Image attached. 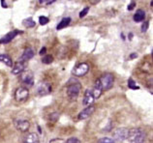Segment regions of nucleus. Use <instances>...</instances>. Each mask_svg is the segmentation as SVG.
Returning <instances> with one entry per match:
<instances>
[{
  "instance_id": "obj_1",
  "label": "nucleus",
  "mask_w": 153,
  "mask_h": 143,
  "mask_svg": "<svg viewBox=\"0 0 153 143\" xmlns=\"http://www.w3.org/2000/svg\"><path fill=\"white\" fill-rule=\"evenodd\" d=\"M128 139L131 143H143L146 141V134L144 130L140 128H133L129 130Z\"/></svg>"
},
{
  "instance_id": "obj_2",
  "label": "nucleus",
  "mask_w": 153,
  "mask_h": 143,
  "mask_svg": "<svg viewBox=\"0 0 153 143\" xmlns=\"http://www.w3.org/2000/svg\"><path fill=\"white\" fill-rule=\"evenodd\" d=\"M114 75L111 74H105L98 79V82L100 86H101L102 90L106 91V90L111 89L112 87V85H114Z\"/></svg>"
},
{
  "instance_id": "obj_3",
  "label": "nucleus",
  "mask_w": 153,
  "mask_h": 143,
  "mask_svg": "<svg viewBox=\"0 0 153 143\" xmlns=\"http://www.w3.org/2000/svg\"><path fill=\"white\" fill-rule=\"evenodd\" d=\"M80 89H82V86L79 82H76L73 83V84H70L68 86L67 88V95H68V98L71 102H75L78 99L79 92H80Z\"/></svg>"
},
{
  "instance_id": "obj_4",
  "label": "nucleus",
  "mask_w": 153,
  "mask_h": 143,
  "mask_svg": "<svg viewBox=\"0 0 153 143\" xmlns=\"http://www.w3.org/2000/svg\"><path fill=\"white\" fill-rule=\"evenodd\" d=\"M128 133L129 130L126 128H118L116 129L114 133H112V139L114 142H123L128 137Z\"/></svg>"
},
{
  "instance_id": "obj_5",
  "label": "nucleus",
  "mask_w": 153,
  "mask_h": 143,
  "mask_svg": "<svg viewBox=\"0 0 153 143\" xmlns=\"http://www.w3.org/2000/svg\"><path fill=\"white\" fill-rule=\"evenodd\" d=\"M89 71V65L87 63H79L73 70V74L76 77H83Z\"/></svg>"
},
{
  "instance_id": "obj_6",
  "label": "nucleus",
  "mask_w": 153,
  "mask_h": 143,
  "mask_svg": "<svg viewBox=\"0 0 153 143\" xmlns=\"http://www.w3.org/2000/svg\"><path fill=\"white\" fill-rule=\"evenodd\" d=\"M29 97V91L25 87H19L15 93V99L18 102H25Z\"/></svg>"
},
{
  "instance_id": "obj_7",
  "label": "nucleus",
  "mask_w": 153,
  "mask_h": 143,
  "mask_svg": "<svg viewBox=\"0 0 153 143\" xmlns=\"http://www.w3.org/2000/svg\"><path fill=\"white\" fill-rule=\"evenodd\" d=\"M37 92L39 95H41V96H46V95L51 94V83L47 82V81L40 82L37 85Z\"/></svg>"
},
{
  "instance_id": "obj_8",
  "label": "nucleus",
  "mask_w": 153,
  "mask_h": 143,
  "mask_svg": "<svg viewBox=\"0 0 153 143\" xmlns=\"http://www.w3.org/2000/svg\"><path fill=\"white\" fill-rule=\"evenodd\" d=\"M15 127L18 130H19V132L25 133L29 130L30 123L27 120H25V119H18V120L15 121Z\"/></svg>"
},
{
  "instance_id": "obj_9",
  "label": "nucleus",
  "mask_w": 153,
  "mask_h": 143,
  "mask_svg": "<svg viewBox=\"0 0 153 143\" xmlns=\"http://www.w3.org/2000/svg\"><path fill=\"white\" fill-rule=\"evenodd\" d=\"M95 111V106L93 105H89L87 106L86 108H84L83 110H82L79 114V120H85V119L89 118L93 112Z\"/></svg>"
},
{
  "instance_id": "obj_10",
  "label": "nucleus",
  "mask_w": 153,
  "mask_h": 143,
  "mask_svg": "<svg viewBox=\"0 0 153 143\" xmlns=\"http://www.w3.org/2000/svg\"><path fill=\"white\" fill-rule=\"evenodd\" d=\"M34 54H35L34 50L32 49L31 47H27V49L25 51H23V53L21 56V58L19 59V61L25 63V61H28V60H30L31 58H33Z\"/></svg>"
},
{
  "instance_id": "obj_11",
  "label": "nucleus",
  "mask_w": 153,
  "mask_h": 143,
  "mask_svg": "<svg viewBox=\"0 0 153 143\" xmlns=\"http://www.w3.org/2000/svg\"><path fill=\"white\" fill-rule=\"evenodd\" d=\"M95 99L93 97V94H92V89H87L84 93V97H83V105H91L94 102Z\"/></svg>"
},
{
  "instance_id": "obj_12",
  "label": "nucleus",
  "mask_w": 153,
  "mask_h": 143,
  "mask_svg": "<svg viewBox=\"0 0 153 143\" xmlns=\"http://www.w3.org/2000/svg\"><path fill=\"white\" fill-rule=\"evenodd\" d=\"M22 81L25 83V84L33 85V74L30 72H22Z\"/></svg>"
},
{
  "instance_id": "obj_13",
  "label": "nucleus",
  "mask_w": 153,
  "mask_h": 143,
  "mask_svg": "<svg viewBox=\"0 0 153 143\" xmlns=\"http://www.w3.org/2000/svg\"><path fill=\"white\" fill-rule=\"evenodd\" d=\"M23 143H40L38 134L36 133H29L23 139Z\"/></svg>"
},
{
  "instance_id": "obj_14",
  "label": "nucleus",
  "mask_w": 153,
  "mask_h": 143,
  "mask_svg": "<svg viewBox=\"0 0 153 143\" xmlns=\"http://www.w3.org/2000/svg\"><path fill=\"white\" fill-rule=\"evenodd\" d=\"M25 63L18 61L15 65H13L12 74H22V72H25Z\"/></svg>"
},
{
  "instance_id": "obj_15",
  "label": "nucleus",
  "mask_w": 153,
  "mask_h": 143,
  "mask_svg": "<svg viewBox=\"0 0 153 143\" xmlns=\"http://www.w3.org/2000/svg\"><path fill=\"white\" fill-rule=\"evenodd\" d=\"M19 33V31H17V30L12 31V32L8 33V34H6L5 36H4V37L1 40H0V43H10L12 40H13Z\"/></svg>"
},
{
  "instance_id": "obj_16",
  "label": "nucleus",
  "mask_w": 153,
  "mask_h": 143,
  "mask_svg": "<svg viewBox=\"0 0 153 143\" xmlns=\"http://www.w3.org/2000/svg\"><path fill=\"white\" fill-rule=\"evenodd\" d=\"M102 92H103V90H102L101 86H100L99 82L97 80V81H96V83H95L94 88L92 89V94H93V97H94L95 100H96V99L100 98V96L102 95Z\"/></svg>"
},
{
  "instance_id": "obj_17",
  "label": "nucleus",
  "mask_w": 153,
  "mask_h": 143,
  "mask_svg": "<svg viewBox=\"0 0 153 143\" xmlns=\"http://www.w3.org/2000/svg\"><path fill=\"white\" fill-rule=\"evenodd\" d=\"M144 18H146V13H144L143 10H138L136 12V14L134 15V21L136 22L143 21Z\"/></svg>"
},
{
  "instance_id": "obj_18",
  "label": "nucleus",
  "mask_w": 153,
  "mask_h": 143,
  "mask_svg": "<svg viewBox=\"0 0 153 143\" xmlns=\"http://www.w3.org/2000/svg\"><path fill=\"white\" fill-rule=\"evenodd\" d=\"M0 62L4 63V64H6L8 67H12L14 64H13V61H12V59L10 58V56H8L7 54H0Z\"/></svg>"
},
{
  "instance_id": "obj_19",
  "label": "nucleus",
  "mask_w": 153,
  "mask_h": 143,
  "mask_svg": "<svg viewBox=\"0 0 153 143\" xmlns=\"http://www.w3.org/2000/svg\"><path fill=\"white\" fill-rule=\"evenodd\" d=\"M70 22H71V18H64L62 21L58 23V25L56 26V29L60 30V29L65 28V27H67L68 25L70 24Z\"/></svg>"
},
{
  "instance_id": "obj_20",
  "label": "nucleus",
  "mask_w": 153,
  "mask_h": 143,
  "mask_svg": "<svg viewBox=\"0 0 153 143\" xmlns=\"http://www.w3.org/2000/svg\"><path fill=\"white\" fill-rule=\"evenodd\" d=\"M22 24H23V26H25L26 28H32V27L35 26V21L31 18H28L23 19Z\"/></svg>"
},
{
  "instance_id": "obj_21",
  "label": "nucleus",
  "mask_w": 153,
  "mask_h": 143,
  "mask_svg": "<svg viewBox=\"0 0 153 143\" xmlns=\"http://www.w3.org/2000/svg\"><path fill=\"white\" fill-rule=\"evenodd\" d=\"M52 61H53V57L49 54H45L42 59V62L45 63V64H51V63H52Z\"/></svg>"
},
{
  "instance_id": "obj_22",
  "label": "nucleus",
  "mask_w": 153,
  "mask_h": 143,
  "mask_svg": "<svg viewBox=\"0 0 153 143\" xmlns=\"http://www.w3.org/2000/svg\"><path fill=\"white\" fill-rule=\"evenodd\" d=\"M128 87H129V88H131V89H139V86H137L136 82L133 80L132 78H130L128 80Z\"/></svg>"
},
{
  "instance_id": "obj_23",
  "label": "nucleus",
  "mask_w": 153,
  "mask_h": 143,
  "mask_svg": "<svg viewBox=\"0 0 153 143\" xmlns=\"http://www.w3.org/2000/svg\"><path fill=\"white\" fill-rule=\"evenodd\" d=\"M98 143H115V142H114V139H112V138H110V137H103V138H101V139L98 141Z\"/></svg>"
},
{
  "instance_id": "obj_24",
  "label": "nucleus",
  "mask_w": 153,
  "mask_h": 143,
  "mask_svg": "<svg viewBox=\"0 0 153 143\" xmlns=\"http://www.w3.org/2000/svg\"><path fill=\"white\" fill-rule=\"evenodd\" d=\"M39 22L41 25H46L47 23H49V18H48L47 17H44V15H42V17L39 18Z\"/></svg>"
},
{
  "instance_id": "obj_25",
  "label": "nucleus",
  "mask_w": 153,
  "mask_h": 143,
  "mask_svg": "<svg viewBox=\"0 0 153 143\" xmlns=\"http://www.w3.org/2000/svg\"><path fill=\"white\" fill-rule=\"evenodd\" d=\"M88 11H89V7H85V8H84V9L79 13V18H82L83 17H85V15H87V13H88Z\"/></svg>"
},
{
  "instance_id": "obj_26",
  "label": "nucleus",
  "mask_w": 153,
  "mask_h": 143,
  "mask_svg": "<svg viewBox=\"0 0 153 143\" xmlns=\"http://www.w3.org/2000/svg\"><path fill=\"white\" fill-rule=\"evenodd\" d=\"M148 25H149V22L148 21H146V22H143V24L142 25V32H146V30L148 28Z\"/></svg>"
},
{
  "instance_id": "obj_27",
  "label": "nucleus",
  "mask_w": 153,
  "mask_h": 143,
  "mask_svg": "<svg viewBox=\"0 0 153 143\" xmlns=\"http://www.w3.org/2000/svg\"><path fill=\"white\" fill-rule=\"evenodd\" d=\"M66 143H80V141L76 137H71L66 141Z\"/></svg>"
},
{
  "instance_id": "obj_28",
  "label": "nucleus",
  "mask_w": 153,
  "mask_h": 143,
  "mask_svg": "<svg viewBox=\"0 0 153 143\" xmlns=\"http://www.w3.org/2000/svg\"><path fill=\"white\" fill-rule=\"evenodd\" d=\"M136 7V3L135 2H132L130 5H128V7H127V9L129 10V11H131V10H133L134 8Z\"/></svg>"
},
{
  "instance_id": "obj_29",
  "label": "nucleus",
  "mask_w": 153,
  "mask_h": 143,
  "mask_svg": "<svg viewBox=\"0 0 153 143\" xmlns=\"http://www.w3.org/2000/svg\"><path fill=\"white\" fill-rule=\"evenodd\" d=\"M46 51H47V49L46 47H43V49L40 50V55H43V54H46Z\"/></svg>"
},
{
  "instance_id": "obj_30",
  "label": "nucleus",
  "mask_w": 153,
  "mask_h": 143,
  "mask_svg": "<svg viewBox=\"0 0 153 143\" xmlns=\"http://www.w3.org/2000/svg\"><path fill=\"white\" fill-rule=\"evenodd\" d=\"M137 57H138V55H137V53H132V55H131V56H130V58H137Z\"/></svg>"
},
{
  "instance_id": "obj_31",
  "label": "nucleus",
  "mask_w": 153,
  "mask_h": 143,
  "mask_svg": "<svg viewBox=\"0 0 153 143\" xmlns=\"http://www.w3.org/2000/svg\"><path fill=\"white\" fill-rule=\"evenodd\" d=\"M1 5H2L3 7H7V5H6V3H5V2H4V1H2V2H1Z\"/></svg>"
}]
</instances>
